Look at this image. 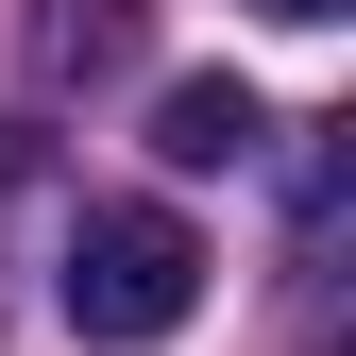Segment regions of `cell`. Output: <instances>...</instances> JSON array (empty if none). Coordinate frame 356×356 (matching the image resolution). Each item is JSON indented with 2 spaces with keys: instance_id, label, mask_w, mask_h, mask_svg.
<instances>
[{
  "instance_id": "obj_4",
  "label": "cell",
  "mask_w": 356,
  "mask_h": 356,
  "mask_svg": "<svg viewBox=\"0 0 356 356\" xmlns=\"http://www.w3.org/2000/svg\"><path fill=\"white\" fill-rule=\"evenodd\" d=\"M254 17H289V34H323V17H339V0H254Z\"/></svg>"
},
{
  "instance_id": "obj_2",
  "label": "cell",
  "mask_w": 356,
  "mask_h": 356,
  "mask_svg": "<svg viewBox=\"0 0 356 356\" xmlns=\"http://www.w3.org/2000/svg\"><path fill=\"white\" fill-rule=\"evenodd\" d=\"M136 17H153V0H34V17H17V85H34V102H68V85L136 68Z\"/></svg>"
},
{
  "instance_id": "obj_3",
  "label": "cell",
  "mask_w": 356,
  "mask_h": 356,
  "mask_svg": "<svg viewBox=\"0 0 356 356\" xmlns=\"http://www.w3.org/2000/svg\"><path fill=\"white\" fill-rule=\"evenodd\" d=\"M254 136H272V102H254L238 68H187V85L153 102V153H170V170H238Z\"/></svg>"
},
{
  "instance_id": "obj_1",
  "label": "cell",
  "mask_w": 356,
  "mask_h": 356,
  "mask_svg": "<svg viewBox=\"0 0 356 356\" xmlns=\"http://www.w3.org/2000/svg\"><path fill=\"white\" fill-rule=\"evenodd\" d=\"M51 305H68V339L153 356V339L204 305V238H187L170 204H85V220H68V272H51Z\"/></svg>"
}]
</instances>
